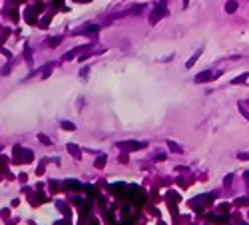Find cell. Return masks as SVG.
I'll use <instances>...</instances> for the list:
<instances>
[{"label":"cell","instance_id":"cell-1","mask_svg":"<svg viewBox=\"0 0 249 225\" xmlns=\"http://www.w3.org/2000/svg\"><path fill=\"white\" fill-rule=\"evenodd\" d=\"M235 10H237V2H235V0H229V2L225 4V12L227 14H233Z\"/></svg>","mask_w":249,"mask_h":225},{"label":"cell","instance_id":"cell-2","mask_svg":"<svg viewBox=\"0 0 249 225\" xmlns=\"http://www.w3.org/2000/svg\"><path fill=\"white\" fill-rule=\"evenodd\" d=\"M199 56H201V50H197L196 54H193V56H191V58H189L187 62H185V66H187V68H191V66H193V64L197 62V58H199Z\"/></svg>","mask_w":249,"mask_h":225},{"label":"cell","instance_id":"cell-7","mask_svg":"<svg viewBox=\"0 0 249 225\" xmlns=\"http://www.w3.org/2000/svg\"><path fill=\"white\" fill-rule=\"evenodd\" d=\"M243 80H247V74H241L239 78H235V80H233V84H241Z\"/></svg>","mask_w":249,"mask_h":225},{"label":"cell","instance_id":"cell-4","mask_svg":"<svg viewBox=\"0 0 249 225\" xmlns=\"http://www.w3.org/2000/svg\"><path fill=\"white\" fill-rule=\"evenodd\" d=\"M126 147L128 146V150H140V147H144V144H138V141H130V144H120Z\"/></svg>","mask_w":249,"mask_h":225},{"label":"cell","instance_id":"cell-9","mask_svg":"<svg viewBox=\"0 0 249 225\" xmlns=\"http://www.w3.org/2000/svg\"><path fill=\"white\" fill-rule=\"evenodd\" d=\"M58 42H60V38H52V40H50V44H52V46H56Z\"/></svg>","mask_w":249,"mask_h":225},{"label":"cell","instance_id":"cell-5","mask_svg":"<svg viewBox=\"0 0 249 225\" xmlns=\"http://www.w3.org/2000/svg\"><path fill=\"white\" fill-rule=\"evenodd\" d=\"M60 125H62L64 130H68V131H74V130H76V125H74L72 122H60Z\"/></svg>","mask_w":249,"mask_h":225},{"label":"cell","instance_id":"cell-6","mask_svg":"<svg viewBox=\"0 0 249 225\" xmlns=\"http://www.w3.org/2000/svg\"><path fill=\"white\" fill-rule=\"evenodd\" d=\"M86 30H88V32H98V30H100V26H98V24H90Z\"/></svg>","mask_w":249,"mask_h":225},{"label":"cell","instance_id":"cell-3","mask_svg":"<svg viewBox=\"0 0 249 225\" xmlns=\"http://www.w3.org/2000/svg\"><path fill=\"white\" fill-rule=\"evenodd\" d=\"M209 78H211V74H209V72H201V74L196 76V82H197V84H201L203 80H209Z\"/></svg>","mask_w":249,"mask_h":225},{"label":"cell","instance_id":"cell-8","mask_svg":"<svg viewBox=\"0 0 249 225\" xmlns=\"http://www.w3.org/2000/svg\"><path fill=\"white\" fill-rule=\"evenodd\" d=\"M40 141H42V144H46V146H48V144H50V140H48V138H46V136H40Z\"/></svg>","mask_w":249,"mask_h":225}]
</instances>
